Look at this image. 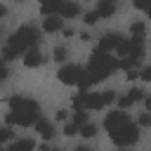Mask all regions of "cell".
<instances>
[{
  "label": "cell",
  "instance_id": "1",
  "mask_svg": "<svg viewBox=\"0 0 151 151\" xmlns=\"http://www.w3.org/2000/svg\"><path fill=\"white\" fill-rule=\"evenodd\" d=\"M9 104V113H7V123L9 125H19V127H31L35 125V120L40 118V106L35 99L31 97H21L14 94L7 99Z\"/></svg>",
  "mask_w": 151,
  "mask_h": 151
},
{
  "label": "cell",
  "instance_id": "2",
  "mask_svg": "<svg viewBox=\"0 0 151 151\" xmlns=\"http://www.w3.org/2000/svg\"><path fill=\"white\" fill-rule=\"evenodd\" d=\"M118 68V59L111 57V52H104V50H94L90 54V66H87V76H90V83H101L106 80L113 71Z\"/></svg>",
  "mask_w": 151,
  "mask_h": 151
},
{
  "label": "cell",
  "instance_id": "3",
  "mask_svg": "<svg viewBox=\"0 0 151 151\" xmlns=\"http://www.w3.org/2000/svg\"><path fill=\"white\" fill-rule=\"evenodd\" d=\"M38 42H40V33H38L35 26H21V28L14 31V33L9 35V40H7V45H9L14 52H19V54L28 52V50L35 47Z\"/></svg>",
  "mask_w": 151,
  "mask_h": 151
},
{
  "label": "cell",
  "instance_id": "4",
  "mask_svg": "<svg viewBox=\"0 0 151 151\" xmlns=\"http://www.w3.org/2000/svg\"><path fill=\"white\" fill-rule=\"evenodd\" d=\"M57 78L64 83V85H76L80 90H87L92 83H90V76H87V68L83 66H76V64H66L57 71Z\"/></svg>",
  "mask_w": 151,
  "mask_h": 151
},
{
  "label": "cell",
  "instance_id": "5",
  "mask_svg": "<svg viewBox=\"0 0 151 151\" xmlns=\"http://www.w3.org/2000/svg\"><path fill=\"white\" fill-rule=\"evenodd\" d=\"M109 137H111V142H113L116 146H120V149L132 146V144L139 139V125L132 123V120H125L123 125L113 127V130L109 132Z\"/></svg>",
  "mask_w": 151,
  "mask_h": 151
},
{
  "label": "cell",
  "instance_id": "6",
  "mask_svg": "<svg viewBox=\"0 0 151 151\" xmlns=\"http://www.w3.org/2000/svg\"><path fill=\"white\" fill-rule=\"evenodd\" d=\"M120 57H127V59H132V61H142V57H144V38H137V35H132V38H127V40H123L120 42V47L116 50Z\"/></svg>",
  "mask_w": 151,
  "mask_h": 151
},
{
  "label": "cell",
  "instance_id": "7",
  "mask_svg": "<svg viewBox=\"0 0 151 151\" xmlns=\"http://www.w3.org/2000/svg\"><path fill=\"white\" fill-rule=\"evenodd\" d=\"M120 42H123V38H120V33H104L101 38H99V50H104V52H113V50H118L120 47Z\"/></svg>",
  "mask_w": 151,
  "mask_h": 151
},
{
  "label": "cell",
  "instance_id": "8",
  "mask_svg": "<svg viewBox=\"0 0 151 151\" xmlns=\"http://www.w3.org/2000/svg\"><path fill=\"white\" fill-rule=\"evenodd\" d=\"M42 64H45V57H42V52L38 47H31L28 52H24V66L26 68H38Z\"/></svg>",
  "mask_w": 151,
  "mask_h": 151
},
{
  "label": "cell",
  "instance_id": "9",
  "mask_svg": "<svg viewBox=\"0 0 151 151\" xmlns=\"http://www.w3.org/2000/svg\"><path fill=\"white\" fill-rule=\"evenodd\" d=\"M61 28H64V17H59V14H47L45 17V21H42L45 33H59Z\"/></svg>",
  "mask_w": 151,
  "mask_h": 151
},
{
  "label": "cell",
  "instance_id": "10",
  "mask_svg": "<svg viewBox=\"0 0 151 151\" xmlns=\"http://www.w3.org/2000/svg\"><path fill=\"white\" fill-rule=\"evenodd\" d=\"M33 127H35V132H38L42 139H52V137H54V127H52V123L45 120V118H38Z\"/></svg>",
  "mask_w": 151,
  "mask_h": 151
},
{
  "label": "cell",
  "instance_id": "11",
  "mask_svg": "<svg viewBox=\"0 0 151 151\" xmlns=\"http://www.w3.org/2000/svg\"><path fill=\"white\" fill-rule=\"evenodd\" d=\"M78 14H80L78 2H73V0H64V5H61V9H59V17H64V19H73V17H78Z\"/></svg>",
  "mask_w": 151,
  "mask_h": 151
},
{
  "label": "cell",
  "instance_id": "12",
  "mask_svg": "<svg viewBox=\"0 0 151 151\" xmlns=\"http://www.w3.org/2000/svg\"><path fill=\"white\" fill-rule=\"evenodd\" d=\"M64 0H40V12L47 17V14H59Z\"/></svg>",
  "mask_w": 151,
  "mask_h": 151
},
{
  "label": "cell",
  "instance_id": "13",
  "mask_svg": "<svg viewBox=\"0 0 151 151\" xmlns=\"http://www.w3.org/2000/svg\"><path fill=\"white\" fill-rule=\"evenodd\" d=\"M97 12H99L101 19L113 17V12H116V0H101V2L97 5Z\"/></svg>",
  "mask_w": 151,
  "mask_h": 151
},
{
  "label": "cell",
  "instance_id": "14",
  "mask_svg": "<svg viewBox=\"0 0 151 151\" xmlns=\"http://www.w3.org/2000/svg\"><path fill=\"white\" fill-rule=\"evenodd\" d=\"M33 146H35L33 139H14L7 146V151H33Z\"/></svg>",
  "mask_w": 151,
  "mask_h": 151
},
{
  "label": "cell",
  "instance_id": "15",
  "mask_svg": "<svg viewBox=\"0 0 151 151\" xmlns=\"http://www.w3.org/2000/svg\"><path fill=\"white\" fill-rule=\"evenodd\" d=\"M125 97H127V99H130V101L134 104V101H144V97H146V92H144L142 87H132V90H130V92H127Z\"/></svg>",
  "mask_w": 151,
  "mask_h": 151
},
{
  "label": "cell",
  "instance_id": "16",
  "mask_svg": "<svg viewBox=\"0 0 151 151\" xmlns=\"http://www.w3.org/2000/svg\"><path fill=\"white\" fill-rule=\"evenodd\" d=\"M78 134H83L85 139H92L94 134H97V125L94 123H85V125H80V132Z\"/></svg>",
  "mask_w": 151,
  "mask_h": 151
},
{
  "label": "cell",
  "instance_id": "17",
  "mask_svg": "<svg viewBox=\"0 0 151 151\" xmlns=\"http://www.w3.org/2000/svg\"><path fill=\"white\" fill-rule=\"evenodd\" d=\"M132 5H134L139 12H144V14L151 19V0H132Z\"/></svg>",
  "mask_w": 151,
  "mask_h": 151
},
{
  "label": "cell",
  "instance_id": "18",
  "mask_svg": "<svg viewBox=\"0 0 151 151\" xmlns=\"http://www.w3.org/2000/svg\"><path fill=\"white\" fill-rule=\"evenodd\" d=\"M73 123L80 127V125H85L87 123V111L85 109H76V113H73Z\"/></svg>",
  "mask_w": 151,
  "mask_h": 151
},
{
  "label": "cell",
  "instance_id": "19",
  "mask_svg": "<svg viewBox=\"0 0 151 151\" xmlns=\"http://www.w3.org/2000/svg\"><path fill=\"white\" fill-rule=\"evenodd\" d=\"M144 31H146V26H144L142 21H134V24L130 26V33L137 35V38H144Z\"/></svg>",
  "mask_w": 151,
  "mask_h": 151
},
{
  "label": "cell",
  "instance_id": "20",
  "mask_svg": "<svg viewBox=\"0 0 151 151\" xmlns=\"http://www.w3.org/2000/svg\"><path fill=\"white\" fill-rule=\"evenodd\" d=\"M99 19H101V17H99V12H97V9H94V12H87V14H85V24H87V26H94V24H97Z\"/></svg>",
  "mask_w": 151,
  "mask_h": 151
},
{
  "label": "cell",
  "instance_id": "21",
  "mask_svg": "<svg viewBox=\"0 0 151 151\" xmlns=\"http://www.w3.org/2000/svg\"><path fill=\"white\" fill-rule=\"evenodd\" d=\"M66 57H68L66 47H54V61H66Z\"/></svg>",
  "mask_w": 151,
  "mask_h": 151
},
{
  "label": "cell",
  "instance_id": "22",
  "mask_svg": "<svg viewBox=\"0 0 151 151\" xmlns=\"http://www.w3.org/2000/svg\"><path fill=\"white\" fill-rule=\"evenodd\" d=\"M78 132H80V127H78L76 123H68V125H64V134H66V137H76Z\"/></svg>",
  "mask_w": 151,
  "mask_h": 151
},
{
  "label": "cell",
  "instance_id": "23",
  "mask_svg": "<svg viewBox=\"0 0 151 151\" xmlns=\"http://www.w3.org/2000/svg\"><path fill=\"white\" fill-rule=\"evenodd\" d=\"M139 127H151V111H146V113H142L139 116V123H137Z\"/></svg>",
  "mask_w": 151,
  "mask_h": 151
},
{
  "label": "cell",
  "instance_id": "24",
  "mask_svg": "<svg viewBox=\"0 0 151 151\" xmlns=\"http://www.w3.org/2000/svg\"><path fill=\"white\" fill-rule=\"evenodd\" d=\"M139 78H142V80H146V83H151V64H149V66H144V68L139 71Z\"/></svg>",
  "mask_w": 151,
  "mask_h": 151
},
{
  "label": "cell",
  "instance_id": "25",
  "mask_svg": "<svg viewBox=\"0 0 151 151\" xmlns=\"http://www.w3.org/2000/svg\"><path fill=\"white\" fill-rule=\"evenodd\" d=\"M7 139H12V130L9 127H0V144L7 142Z\"/></svg>",
  "mask_w": 151,
  "mask_h": 151
},
{
  "label": "cell",
  "instance_id": "26",
  "mask_svg": "<svg viewBox=\"0 0 151 151\" xmlns=\"http://www.w3.org/2000/svg\"><path fill=\"white\" fill-rule=\"evenodd\" d=\"M125 78H127L130 83L137 80V78H139V71H137V68H127V71H125Z\"/></svg>",
  "mask_w": 151,
  "mask_h": 151
},
{
  "label": "cell",
  "instance_id": "27",
  "mask_svg": "<svg viewBox=\"0 0 151 151\" xmlns=\"http://www.w3.org/2000/svg\"><path fill=\"white\" fill-rule=\"evenodd\" d=\"M7 78V64H5V59L0 57V80H5Z\"/></svg>",
  "mask_w": 151,
  "mask_h": 151
},
{
  "label": "cell",
  "instance_id": "28",
  "mask_svg": "<svg viewBox=\"0 0 151 151\" xmlns=\"http://www.w3.org/2000/svg\"><path fill=\"white\" fill-rule=\"evenodd\" d=\"M80 40H83V42H87V40H92V38H90V33H87V31H83V33H80Z\"/></svg>",
  "mask_w": 151,
  "mask_h": 151
},
{
  "label": "cell",
  "instance_id": "29",
  "mask_svg": "<svg viewBox=\"0 0 151 151\" xmlns=\"http://www.w3.org/2000/svg\"><path fill=\"white\" fill-rule=\"evenodd\" d=\"M66 113L68 111H57V120H66Z\"/></svg>",
  "mask_w": 151,
  "mask_h": 151
},
{
  "label": "cell",
  "instance_id": "30",
  "mask_svg": "<svg viewBox=\"0 0 151 151\" xmlns=\"http://www.w3.org/2000/svg\"><path fill=\"white\" fill-rule=\"evenodd\" d=\"M61 33H64L66 38H71V35H73V28H61Z\"/></svg>",
  "mask_w": 151,
  "mask_h": 151
},
{
  "label": "cell",
  "instance_id": "31",
  "mask_svg": "<svg viewBox=\"0 0 151 151\" xmlns=\"http://www.w3.org/2000/svg\"><path fill=\"white\" fill-rule=\"evenodd\" d=\"M144 106H146V111H151V97H144Z\"/></svg>",
  "mask_w": 151,
  "mask_h": 151
},
{
  "label": "cell",
  "instance_id": "32",
  "mask_svg": "<svg viewBox=\"0 0 151 151\" xmlns=\"http://www.w3.org/2000/svg\"><path fill=\"white\" fill-rule=\"evenodd\" d=\"M5 14H7V7H5V5H0V19H2Z\"/></svg>",
  "mask_w": 151,
  "mask_h": 151
},
{
  "label": "cell",
  "instance_id": "33",
  "mask_svg": "<svg viewBox=\"0 0 151 151\" xmlns=\"http://www.w3.org/2000/svg\"><path fill=\"white\" fill-rule=\"evenodd\" d=\"M76 151H94V149H90V146H76Z\"/></svg>",
  "mask_w": 151,
  "mask_h": 151
},
{
  "label": "cell",
  "instance_id": "34",
  "mask_svg": "<svg viewBox=\"0 0 151 151\" xmlns=\"http://www.w3.org/2000/svg\"><path fill=\"white\" fill-rule=\"evenodd\" d=\"M50 151H61V149H50Z\"/></svg>",
  "mask_w": 151,
  "mask_h": 151
},
{
  "label": "cell",
  "instance_id": "35",
  "mask_svg": "<svg viewBox=\"0 0 151 151\" xmlns=\"http://www.w3.org/2000/svg\"><path fill=\"white\" fill-rule=\"evenodd\" d=\"M0 151H5V149H2V144H0Z\"/></svg>",
  "mask_w": 151,
  "mask_h": 151
},
{
  "label": "cell",
  "instance_id": "36",
  "mask_svg": "<svg viewBox=\"0 0 151 151\" xmlns=\"http://www.w3.org/2000/svg\"><path fill=\"white\" fill-rule=\"evenodd\" d=\"M17 2H21V0H17Z\"/></svg>",
  "mask_w": 151,
  "mask_h": 151
},
{
  "label": "cell",
  "instance_id": "37",
  "mask_svg": "<svg viewBox=\"0 0 151 151\" xmlns=\"http://www.w3.org/2000/svg\"><path fill=\"white\" fill-rule=\"evenodd\" d=\"M0 83H2V80H0Z\"/></svg>",
  "mask_w": 151,
  "mask_h": 151
}]
</instances>
